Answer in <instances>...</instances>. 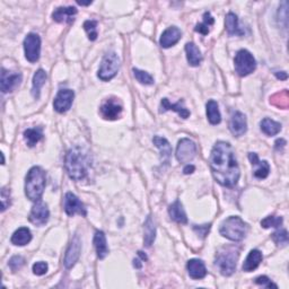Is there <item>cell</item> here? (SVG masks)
Wrapping results in <instances>:
<instances>
[{
  "mask_svg": "<svg viewBox=\"0 0 289 289\" xmlns=\"http://www.w3.org/2000/svg\"><path fill=\"white\" fill-rule=\"evenodd\" d=\"M215 181L226 188H234L240 180L241 171L231 144L218 142L212 147L209 158Z\"/></svg>",
  "mask_w": 289,
  "mask_h": 289,
  "instance_id": "6da1fadb",
  "label": "cell"
},
{
  "mask_svg": "<svg viewBox=\"0 0 289 289\" xmlns=\"http://www.w3.org/2000/svg\"><path fill=\"white\" fill-rule=\"evenodd\" d=\"M91 166V157L83 148L74 147L67 152L65 158V168L70 178L74 181H82L87 176Z\"/></svg>",
  "mask_w": 289,
  "mask_h": 289,
  "instance_id": "7a4b0ae2",
  "label": "cell"
},
{
  "mask_svg": "<svg viewBox=\"0 0 289 289\" xmlns=\"http://www.w3.org/2000/svg\"><path fill=\"white\" fill-rule=\"evenodd\" d=\"M46 183L45 172L40 166L29 169L25 180V194L31 201L37 202L43 195Z\"/></svg>",
  "mask_w": 289,
  "mask_h": 289,
  "instance_id": "3957f363",
  "label": "cell"
},
{
  "mask_svg": "<svg viewBox=\"0 0 289 289\" xmlns=\"http://www.w3.org/2000/svg\"><path fill=\"white\" fill-rule=\"evenodd\" d=\"M249 226L239 216H231L220 224L219 233L223 237L233 242L243 241L248 234Z\"/></svg>",
  "mask_w": 289,
  "mask_h": 289,
  "instance_id": "277c9868",
  "label": "cell"
},
{
  "mask_svg": "<svg viewBox=\"0 0 289 289\" xmlns=\"http://www.w3.org/2000/svg\"><path fill=\"white\" fill-rule=\"evenodd\" d=\"M240 251L234 246H225L216 254L215 265L218 268L220 274L225 277L232 276L236 270L237 260H239Z\"/></svg>",
  "mask_w": 289,
  "mask_h": 289,
  "instance_id": "5b68a950",
  "label": "cell"
},
{
  "mask_svg": "<svg viewBox=\"0 0 289 289\" xmlns=\"http://www.w3.org/2000/svg\"><path fill=\"white\" fill-rule=\"evenodd\" d=\"M120 69V59L116 52H108L102 59L100 69H99V78L103 82H109L114 78Z\"/></svg>",
  "mask_w": 289,
  "mask_h": 289,
  "instance_id": "8992f818",
  "label": "cell"
},
{
  "mask_svg": "<svg viewBox=\"0 0 289 289\" xmlns=\"http://www.w3.org/2000/svg\"><path fill=\"white\" fill-rule=\"evenodd\" d=\"M234 66H235V71L237 74L242 77H245L256 70L257 61L250 51L242 49L236 53L235 59H234Z\"/></svg>",
  "mask_w": 289,
  "mask_h": 289,
  "instance_id": "52a82bcc",
  "label": "cell"
},
{
  "mask_svg": "<svg viewBox=\"0 0 289 289\" xmlns=\"http://www.w3.org/2000/svg\"><path fill=\"white\" fill-rule=\"evenodd\" d=\"M25 58L29 62H36L41 56V39L39 34L29 33L24 40Z\"/></svg>",
  "mask_w": 289,
  "mask_h": 289,
  "instance_id": "ba28073f",
  "label": "cell"
},
{
  "mask_svg": "<svg viewBox=\"0 0 289 289\" xmlns=\"http://www.w3.org/2000/svg\"><path fill=\"white\" fill-rule=\"evenodd\" d=\"M197 155V144L189 138L181 139L176 147V159L180 163H189Z\"/></svg>",
  "mask_w": 289,
  "mask_h": 289,
  "instance_id": "9c48e42d",
  "label": "cell"
},
{
  "mask_svg": "<svg viewBox=\"0 0 289 289\" xmlns=\"http://www.w3.org/2000/svg\"><path fill=\"white\" fill-rule=\"evenodd\" d=\"M22 74L10 70H6L5 68L1 69V78H0V88L3 94L10 93L19 86L22 83Z\"/></svg>",
  "mask_w": 289,
  "mask_h": 289,
  "instance_id": "30bf717a",
  "label": "cell"
},
{
  "mask_svg": "<svg viewBox=\"0 0 289 289\" xmlns=\"http://www.w3.org/2000/svg\"><path fill=\"white\" fill-rule=\"evenodd\" d=\"M50 211L48 206L40 200L33 206L31 212H29L28 219L33 225H36V226H44V225L48 223Z\"/></svg>",
  "mask_w": 289,
  "mask_h": 289,
  "instance_id": "8fae6325",
  "label": "cell"
},
{
  "mask_svg": "<svg viewBox=\"0 0 289 289\" xmlns=\"http://www.w3.org/2000/svg\"><path fill=\"white\" fill-rule=\"evenodd\" d=\"M63 208H65V211L68 216L72 217L76 214L86 216L87 211L86 208H85L84 203L79 200V198L77 195H75L74 193L68 192L65 195V200H63Z\"/></svg>",
  "mask_w": 289,
  "mask_h": 289,
  "instance_id": "7c38bea8",
  "label": "cell"
},
{
  "mask_svg": "<svg viewBox=\"0 0 289 289\" xmlns=\"http://www.w3.org/2000/svg\"><path fill=\"white\" fill-rule=\"evenodd\" d=\"M75 99V93L71 89H60L53 102V108L58 113L69 111Z\"/></svg>",
  "mask_w": 289,
  "mask_h": 289,
  "instance_id": "4fadbf2b",
  "label": "cell"
},
{
  "mask_svg": "<svg viewBox=\"0 0 289 289\" xmlns=\"http://www.w3.org/2000/svg\"><path fill=\"white\" fill-rule=\"evenodd\" d=\"M122 110V104L117 99H109L101 105L100 111L105 120L113 121L121 117Z\"/></svg>",
  "mask_w": 289,
  "mask_h": 289,
  "instance_id": "5bb4252c",
  "label": "cell"
},
{
  "mask_svg": "<svg viewBox=\"0 0 289 289\" xmlns=\"http://www.w3.org/2000/svg\"><path fill=\"white\" fill-rule=\"evenodd\" d=\"M229 130L235 136V137H241L246 131H248V121L246 117L240 111H234L229 120Z\"/></svg>",
  "mask_w": 289,
  "mask_h": 289,
  "instance_id": "9a60e30c",
  "label": "cell"
},
{
  "mask_svg": "<svg viewBox=\"0 0 289 289\" xmlns=\"http://www.w3.org/2000/svg\"><path fill=\"white\" fill-rule=\"evenodd\" d=\"M80 251H82V242H80L78 235H75L74 239L71 240L69 248L67 250L65 260H63L67 269H70L76 265V262L78 261L80 257Z\"/></svg>",
  "mask_w": 289,
  "mask_h": 289,
  "instance_id": "2e32d148",
  "label": "cell"
},
{
  "mask_svg": "<svg viewBox=\"0 0 289 289\" xmlns=\"http://www.w3.org/2000/svg\"><path fill=\"white\" fill-rule=\"evenodd\" d=\"M181 37H182V32L180 28L176 26L168 27L167 29H165L163 34H161L159 44L161 48L168 49V48H171V46L175 45L177 42L181 40Z\"/></svg>",
  "mask_w": 289,
  "mask_h": 289,
  "instance_id": "e0dca14e",
  "label": "cell"
},
{
  "mask_svg": "<svg viewBox=\"0 0 289 289\" xmlns=\"http://www.w3.org/2000/svg\"><path fill=\"white\" fill-rule=\"evenodd\" d=\"M249 159L252 166H257L254 171V176L259 180H265L270 173V165L267 160H260L256 152H249Z\"/></svg>",
  "mask_w": 289,
  "mask_h": 289,
  "instance_id": "ac0fdd59",
  "label": "cell"
},
{
  "mask_svg": "<svg viewBox=\"0 0 289 289\" xmlns=\"http://www.w3.org/2000/svg\"><path fill=\"white\" fill-rule=\"evenodd\" d=\"M77 8L76 7H59L53 11L52 18L57 23H72L75 20V16L77 15Z\"/></svg>",
  "mask_w": 289,
  "mask_h": 289,
  "instance_id": "d6986e66",
  "label": "cell"
},
{
  "mask_svg": "<svg viewBox=\"0 0 289 289\" xmlns=\"http://www.w3.org/2000/svg\"><path fill=\"white\" fill-rule=\"evenodd\" d=\"M186 269H188L190 277L194 280L203 279L207 276L205 263H203L202 260H199V259H191V260H189L188 265H186Z\"/></svg>",
  "mask_w": 289,
  "mask_h": 289,
  "instance_id": "ffe728a7",
  "label": "cell"
},
{
  "mask_svg": "<svg viewBox=\"0 0 289 289\" xmlns=\"http://www.w3.org/2000/svg\"><path fill=\"white\" fill-rule=\"evenodd\" d=\"M184 101L180 100L176 104L169 103L168 99H163L160 102V113L166 112V111H174L177 112L178 116L183 119H188L190 117V111L183 105Z\"/></svg>",
  "mask_w": 289,
  "mask_h": 289,
  "instance_id": "44dd1931",
  "label": "cell"
},
{
  "mask_svg": "<svg viewBox=\"0 0 289 289\" xmlns=\"http://www.w3.org/2000/svg\"><path fill=\"white\" fill-rule=\"evenodd\" d=\"M152 143H154L155 146L158 148L160 151L161 161H163L164 164L168 165L169 159H171V156H172V147L167 142V139L159 137V136H155V137L152 138Z\"/></svg>",
  "mask_w": 289,
  "mask_h": 289,
  "instance_id": "7402d4cb",
  "label": "cell"
},
{
  "mask_svg": "<svg viewBox=\"0 0 289 289\" xmlns=\"http://www.w3.org/2000/svg\"><path fill=\"white\" fill-rule=\"evenodd\" d=\"M168 215L171 217V219L177 224L188 223V217H186L184 208L180 200H175L168 207Z\"/></svg>",
  "mask_w": 289,
  "mask_h": 289,
  "instance_id": "603a6c76",
  "label": "cell"
},
{
  "mask_svg": "<svg viewBox=\"0 0 289 289\" xmlns=\"http://www.w3.org/2000/svg\"><path fill=\"white\" fill-rule=\"evenodd\" d=\"M225 26L229 36H241L244 34V31L240 27L239 18L234 12H228L225 19Z\"/></svg>",
  "mask_w": 289,
  "mask_h": 289,
  "instance_id": "cb8c5ba5",
  "label": "cell"
},
{
  "mask_svg": "<svg viewBox=\"0 0 289 289\" xmlns=\"http://www.w3.org/2000/svg\"><path fill=\"white\" fill-rule=\"evenodd\" d=\"M262 253L259 250H252L246 257L243 263V270L245 273H251V271L256 270L262 262Z\"/></svg>",
  "mask_w": 289,
  "mask_h": 289,
  "instance_id": "d4e9b609",
  "label": "cell"
},
{
  "mask_svg": "<svg viewBox=\"0 0 289 289\" xmlns=\"http://www.w3.org/2000/svg\"><path fill=\"white\" fill-rule=\"evenodd\" d=\"M11 243L17 246L27 245L32 241V233L27 227H20L12 234Z\"/></svg>",
  "mask_w": 289,
  "mask_h": 289,
  "instance_id": "484cf974",
  "label": "cell"
},
{
  "mask_svg": "<svg viewBox=\"0 0 289 289\" xmlns=\"http://www.w3.org/2000/svg\"><path fill=\"white\" fill-rule=\"evenodd\" d=\"M185 52H186V59H188V62L190 66L197 67L200 65L202 61V54L197 45L192 43V42L186 43Z\"/></svg>",
  "mask_w": 289,
  "mask_h": 289,
  "instance_id": "4316f807",
  "label": "cell"
},
{
  "mask_svg": "<svg viewBox=\"0 0 289 289\" xmlns=\"http://www.w3.org/2000/svg\"><path fill=\"white\" fill-rule=\"evenodd\" d=\"M94 246L97 253V257L100 259H105L109 254L108 243H106V237L104 232L97 231L94 235Z\"/></svg>",
  "mask_w": 289,
  "mask_h": 289,
  "instance_id": "83f0119b",
  "label": "cell"
},
{
  "mask_svg": "<svg viewBox=\"0 0 289 289\" xmlns=\"http://www.w3.org/2000/svg\"><path fill=\"white\" fill-rule=\"evenodd\" d=\"M46 79H48V75L43 69H39L33 77V87H32V95L35 100L40 99L41 88L43 87Z\"/></svg>",
  "mask_w": 289,
  "mask_h": 289,
  "instance_id": "f1b7e54d",
  "label": "cell"
},
{
  "mask_svg": "<svg viewBox=\"0 0 289 289\" xmlns=\"http://www.w3.org/2000/svg\"><path fill=\"white\" fill-rule=\"evenodd\" d=\"M144 242L146 246H150L156 239V226L151 216H148L146 222L144 224Z\"/></svg>",
  "mask_w": 289,
  "mask_h": 289,
  "instance_id": "f546056e",
  "label": "cell"
},
{
  "mask_svg": "<svg viewBox=\"0 0 289 289\" xmlns=\"http://www.w3.org/2000/svg\"><path fill=\"white\" fill-rule=\"evenodd\" d=\"M206 108H207V118L208 121L210 122V125L212 126L219 125L220 121H222V116H220L219 112L218 103L214 100H210L208 101Z\"/></svg>",
  "mask_w": 289,
  "mask_h": 289,
  "instance_id": "4dcf8cb0",
  "label": "cell"
},
{
  "mask_svg": "<svg viewBox=\"0 0 289 289\" xmlns=\"http://www.w3.org/2000/svg\"><path fill=\"white\" fill-rule=\"evenodd\" d=\"M260 129L263 134L271 137V136H276L280 133L282 125L279 122L273 120V119L266 118L260 123Z\"/></svg>",
  "mask_w": 289,
  "mask_h": 289,
  "instance_id": "1f68e13d",
  "label": "cell"
},
{
  "mask_svg": "<svg viewBox=\"0 0 289 289\" xmlns=\"http://www.w3.org/2000/svg\"><path fill=\"white\" fill-rule=\"evenodd\" d=\"M42 138H43V129H42L41 127H37V128H29L24 131V139L28 147H34Z\"/></svg>",
  "mask_w": 289,
  "mask_h": 289,
  "instance_id": "d6a6232c",
  "label": "cell"
},
{
  "mask_svg": "<svg viewBox=\"0 0 289 289\" xmlns=\"http://www.w3.org/2000/svg\"><path fill=\"white\" fill-rule=\"evenodd\" d=\"M270 103L275 106H277V108L286 110L289 105L288 92L285 89V91L273 95L270 97Z\"/></svg>",
  "mask_w": 289,
  "mask_h": 289,
  "instance_id": "836d02e7",
  "label": "cell"
},
{
  "mask_svg": "<svg viewBox=\"0 0 289 289\" xmlns=\"http://www.w3.org/2000/svg\"><path fill=\"white\" fill-rule=\"evenodd\" d=\"M214 23H215L214 17L211 16L209 11H207V12H205V14H203V23L197 24L194 31L202 34V35H207V34L209 33V31H210L209 27L211 26V25H214Z\"/></svg>",
  "mask_w": 289,
  "mask_h": 289,
  "instance_id": "e575fe53",
  "label": "cell"
},
{
  "mask_svg": "<svg viewBox=\"0 0 289 289\" xmlns=\"http://www.w3.org/2000/svg\"><path fill=\"white\" fill-rule=\"evenodd\" d=\"M284 223L283 217L279 216H268L265 219L261 220V226L263 228H279Z\"/></svg>",
  "mask_w": 289,
  "mask_h": 289,
  "instance_id": "d590c367",
  "label": "cell"
},
{
  "mask_svg": "<svg viewBox=\"0 0 289 289\" xmlns=\"http://www.w3.org/2000/svg\"><path fill=\"white\" fill-rule=\"evenodd\" d=\"M84 29L86 31L88 39L91 41H95L97 39V36H99L96 20H86V22L84 23Z\"/></svg>",
  "mask_w": 289,
  "mask_h": 289,
  "instance_id": "8d00e7d4",
  "label": "cell"
},
{
  "mask_svg": "<svg viewBox=\"0 0 289 289\" xmlns=\"http://www.w3.org/2000/svg\"><path fill=\"white\" fill-rule=\"evenodd\" d=\"M133 71H134L136 79H137L140 84H143V85H152L154 84V78H152L151 76L148 74V72L137 69V68H134Z\"/></svg>",
  "mask_w": 289,
  "mask_h": 289,
  "instance_id": "74e56055",
  "label": "cell"
},
{
  "mask_svg": "<svg viewBox=\"0 0 289 289\" xmlns=\"http://www.w3.org/2000/svg\"><path fill=\"white\" fill-rule=\"evenodd\" d=\"M271 239L278 246H286L288 244V233L286 229H278L271 235Z\"/></svg>",
  "mask_w": 289,
  "mask_h": 289,
  "instance_id": "f35d334b",
  "label": "cell"
},
{
  "mask_svg": "<svg viewBox=\"0 0 289 289\" xmlns=\"http://www.w3.org/2000/svg\"><path fill=\"white\" fill-rule=\"evenodd\" d=\"M24 265H25V259L20 256L12 257L9 260V263H8V266H9V268L12 271L19 270Z\"/></svg>",
  "mask_w": 289,
  "mask_h": 289,
  "instance_id": "ab89813d",
  "label": "cell"
},
{
  "mask_svg": "<svg viewBox=\"0 0 289 289\" xmlns=\"http://www.w3.org/2000/svg\"><path fill=\"white\" fill-rule=\"evenodd\" d=\"M48 269H49L48 263L43 262V261L36 262L33 265V273H34V275H36V276L45 275L46 273H48Z\"/></svg>",
  "mask_w": 289,
  "mask_h": 289,
  "instance_id": "60d3db41",
  "label": "cell"
},
{
  "mask_svg": "<svg viewBox=\"0 0 289 289\" xmlns=\"http://www.w3.org/2000/svg\"><path fill=\"white\" fill-rule=\"evenodd\" d=\"M10 206V191L2 188L1 189V211H5Z\"/></svg>",
  "mask_w": 289,
  "mask_h": 289,
  "instance_id": "b9f144b4",
  "label": "cell"
},
{
  "mask_svg": "<svg viewBox=\"0 0 289 289\" xmlns=\"http://www.w3.org/2000/svg\"><path fill=\"white\" fill-rule=\"evenodd\" d=\"M256 284L260 285V286H263V287H267V288H278L277 285L271 282L267 276H260V277H258L256 279Z\"/></svg>",
  "mask_w": 289,
  "mask_h": 289,
  "instance_id": "7bdbcfd3",
  "label": "cell"
},
{
  "mask_svg": "<svg viewBox=\"0 0 289 289\" xmlns=\"http://www.w3.org/2000/svg\"><path fill=\"white\" fill-rule=\"evenodd\" d=\"M210 227H211L210 224L201 225V226H197V225H194L193 229H194V232L201 237V239H205V237L208 235V233H209L210 231Z\"/></svg>",
  "mask_w": 289,
  "mask_h": 289,
  "instance_id": "ee69618b",
  "label": "cell"
},
{
  "mask_svg": "<svg viewBox=\"0 0 289 289\" xmlns=\"http://www.w3.org/2000/svg\"><path fill=\"white\" fill-rule=\"evenodd\" d=\"M286 140H284V139H278V140H276V143H275V147H276V149L277 150H280V149H283V148L286 146Z\"/></svg>",
  "mask_w": 289,
  "mask_h": 289,
  "instance_id": "f6af8a7d",
  "label": "cell"
},
{
  "mask_svg": "<svg viewBox=\"0 0 289 289\" xmlns=\"http://www.w3.org/2000/svg\"><path fill=\"white\" fill-rule=\"evenodd\" d=\"M275 75L278 79H282V80H286L288 78L287 72H285V71H277V72H275Z\"/></svg>",
  "mask_w": 289,
  "mask_h": 289,
  "instance_id": "bcb514c9",
  "label": "cell"
},
{
  "mask_svg": "<svg viewBox=\"0 0 289 289\" xmlns=\"http://www.w3.org/2000/svg\"><path fill=\"white\" fill-rule=\"evenodd\" d=\"M194 169H195V167L193 166V165H186V166L184 167V169H183V172H184V174H186V175H188V174H192L193 172H194Z\"/></svg>",
  "mask_w": 289,
  "mask_h": 289,
  "instance_id": "7dc6e473",
  "label": "cell"
},
{
  "mask_svg": "<svg viewBox=\"0 0 289 289\" xmlns=\"http://www.w3.org/2000/svg\"><path fill=\"white\" fill-rule=\"evenodd\" d=\"M134 267L137 268V269H140V268L143 267L142 262H140L139 259H135V260H134Z\"/></svg>",
  "mask_w": 289,
  "mask_h": 289,
  "instance_id": "c3c4849f",
  "label": "cell"
},
{
  "mask_svg": "<svg viewBox=\"0 0 289 289\" xmlns=\"http://www.w3.org/2000/svg\"><path fill=\"white\" fill-rule=\"evenodd\" d=\"M138 256H139L140 258H142V260H143V261H146V260H147V256H146V254H144V252H142V251H139V252H138Z\"/></svg>",
  "mask_w": 289,
  "mask_h": 289,
  "instance_id": "681fc988",
  "label": "cell"
},
{
  "mask_svg": "<svg viewBox=\"0 0 289 289\" xmlns=\"http://www.w3.org/2000/svg\"><path fill=\"white\" fill-rule=\"evenodd\" d=\"M78 5L80 6H88V5H91L92 1H88V2H82V1H77Z\"/></svg>",
  "mask_w": 289,
  "mask_h": 289,
  "instance_id": "f907efd6",
  "label": "cell"
},
{
  "mask_svg": "<svg viewBox=\"0 0 289 289\" xmlns=\"http://www.w3.org/2000/svg\"><path fill=\"white\" fill-rule=\"evenodd\" d=\"M1 157H2V163H1V164L3 165V164H5V156H3L2 152H1Z\"/></svg>",
  "mask_w": 289,
  "mask_h": 289,
  "instance_id": "816d5d0a",
  "label": "cell"
}]
</instances>
